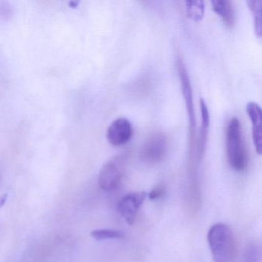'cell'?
Here are the masks:
<instances>
[{"label":"cell","mask_w":262,"mask_h":262,"mask_svg":"<svg viewBox=\"0 0 262 262\" xmlns=\"http://www.w3.org/2000/svg\"><path fill=\"white\" fill-rule=\"evenodd\" d=\"M208 242L214 262H229L234 254V239L231 228L225 224L213 225L208 233Z\"/></svg>","instance_id":"cell-1"},{"label":"cell","mask_w":262,"mask_h":262,"mask_svg":"<svg viewBox=\"0 0 262 262\" xmlns=\"http://www.w3.org/2000/svg\"><path fill=\"white\" fill-rule=\"evenodd\" d=\"M227 155L230 166L243 171L247 166V152L242 138V127L237 118L230 121L227 128Z\"/></svg>","instance_id":"cell-2"},{"label":"cell","mask_w":262,"mask_h":262,"mask_svg":"<svg viewBox=\"0 0 262 262\" xmlns=\"http://www.w3.org/2000/svg\"><path fill=\"white\" fill-rule=\"evenodd\" d=\"M126 157L125 155L116 156L102 166L99 176V185L105 191L116 189L122 180Z\"/></svg>","instance_id":"cell-3"},{"label":"cell","mask_w":262,"mask_h":262,"mask_svg":"<svg viewBox=\"0 0 262 262\" xmlns=\"http://www.w3.org/2000/svg\"><path fill=\"white\" fill-rule=\"evenodd\" d=\"M168 149V139L162 133H156L150 136L142 145L141 159L148 163H157L166 156Z\"/></svg>","instance_id":"cell-4"},{"label":"cell","mask_w":262,"mask_h":262,"mask_svg":"<svg viewBox=\"0 0 262 262\" xmlns=\"http://www.w3.org/2000/svg\"><path fill=\"white\" fill-rule=\"evenodd\" d=\"M178 71H179L182 93L185 99V106H186L188 121H189L190 145L192 147L194 134H195V117H194V103H193L192 89H191L188 72L183 62L181 60L178 62Z\"/></svg>","instance_id":"cell-5"},{"label":"cell","mask_w":262,"mask_h":262,"mask_svg":"<svg viewBox=\"0 0 262 262\" xmlns=\"http://www.w3.org/2000/svg\"><path fill=\"white\" fill-rule=\"evenodd\" d=\"M146 198V192L130 193L122 198L118 204L117 209L119 214L128 225H133L136 220L139 208Z\"/></svg>","instance_id":"cell-6"},{"label":"cell","mask_w":262,"mask_h":262,"mask_svg":"<svg viewBox=\"0 0 262 262\" xmlns=\"http://www.w3.org/2000/svg\"><path fill=\"white\" fill-rule=\"evenodd\" d=\"M131 122L125 118H118L112 122L106 132L108 142L114 146L125 145L133 136Z\"/></svg>","instance_id":"cell-7"},{"label":"cell","mask_w":262,"mask_h":262,"mask_svg":"<svg viewBox=\"0 0 262 262\" xmlns=\"http://www.w3.org/2000/svg\"><path fill=\"white\" fill-rule=\"evenodd\" d=\"M246 112L252 124V139L254 148L257 154H261L262 149V114L261 108L255 102H248L246 105Z\"/></svg>","instance_id":"cell-8"},{"label":"cell","mask_w":262,"mask_h":262,"mask_svg":"<svg viewBox=\"0 0 262 262\" xmlns=\"http://www.w3.org/2000/svg\"><path fill=\"white\" fill-rule=\"evenodd\" d=\"M213 10L222 18L225 25L228 29H232L235 23V13L232 3L228 0H214L211 1Z\"/></svg>","instance_id":"cell-9"},{"label":"cell","mask_w":262,"mask_h":262,"mask_svg":"<svg viewBox=\"0 0 262 262\" xmlns=\"http://www.w3.org/2000/svg\"><path fill=\"white\" fill-rule=\"evenodd\" d=\"M200 108L201 113H202V128H201L200 137H199V145L198 146V159L199 161L202 160L205 155L208 128L210 125L209 112L203 99H200Z\"/></svg>","instance_id":"cell-10"},{"label":"cell","mask_w":262,"mask_h":262,"mask_svg":"<svg viewBox=\"0 0 262 262\" xmlns=\"http://www.w3.org/2000/svg\"><path fill=\"white\" fill-rule=\"evenodd\" d=\"M254 16V32L259 38L261 36V5L260 0H248L246 2Z\"/></svg>","instance_id":"cell-11"},{"label":"cell","mask_w":262,"mask_h":262,"mask_svg":"<svg viewBox=\"0 0 262 262\" xmlns=\"http://www.w3.org/2000/svg\"><path fill=\"white\" fill-rule=\"evenodd\" d=\"M185 9L188 16L194 22L203 19L205 15V4L203 1H186Z\"/></svg>","instance_id":"cell-12"},{"label":"cell","mask_w":262,"mask_h":262,"mask_svg":"<svg viewBox=\"0 0 262 262\" xmlns=\"http://www.w3.org/2000/svg\"><path fill=\"white\" fill-rule=\"evenodd\" d=\"M91 236L98 241L121 239L125 237L122 231L113 229H97L92 231Z\"/></svg>","instance_id":"cell-13"},{"label":"cell","mask_w":262,"mask_h":262,"mask_svg":"<svg viewBox=\"0 0 262 262\" xmlns=\"http://www.w3.org/2000/svg\"><path fill=\"white\" fill-rule=\"evenodd\" d=\"M260 248L257 244L251 243L245 248L242 262H260Z\"/></svg>","instance_id":"cell-14"},{"label":"cell","mask_w":262,"mask_h":262,"mask_svg":"<svg viewBox=\"0 0 262 262\" xmlns=\"http://www.w3.org/2000/svg\"><path fill=\"white\" fill-rule=\"evenodd\" d=\"M165 193H166V188H165V185L160 184V185H158L157 186L155 187L150 191L149 194H148V198L151 201L157 200V199L163 197Z\"/></svg>","instance_id":"cell-15"},{"label":"cell","mask_w":262,"mask_h":262,"mask_svg":"<svg viewBox=\"0 0 262 262\" xmlns=\"http://www.w3.org/2000/svg\"><path fill=\"white\" fill-rule=\"evenodd\" d=\"M7 194L3 196V197L0 198V208L3 206V205L5 204L6 201H7Z\"/></svg>","instance_id":"cell-16"},{"label":"cell","mask_w":262,"mask_h":262,"mask_svg":"<svg viewBox=\"0 0 262 262\" xmlns=\"http://www.w3.org/2000/svg\"><path fill=\"white\" fill-rule=\"evenodd\" d=\"M78 4H79V2H74V1H73V2L70 3V5L71 7H76Z\"/></svg>","instance_id":"cell-17"}]
</instances>
